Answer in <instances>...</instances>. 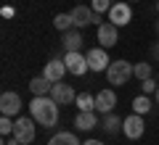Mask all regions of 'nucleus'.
<instances>
[{"instance_id":"nucleus-1","label":"nucleus","mask_w":159,"mask_h":145,"mask_svg":"<svg viewBox=\"0 0 159 145\" xmlns=\"http://www.w3.org/2000/svg\"><path fill=\"white\" fill-rule=\"evenodd\" d=\"M29 113L40 127H56L58 124V103L53 100L51 95H34L29 103Z\"/></svg>"},{"instance_id":"nucleus-2","label":"nucleus","mask_w":159,"mask_h":145,"mask_svg":"<svg viewBox=\"0 0 159 145\" xmlns=\"http://www.w3.org/2000/svg\"><path fill=\"white\" fill-rule=\"evenodd\" d=\"M133 66L135 63H130V61H111L109 63V69H106V79H109V84H114V87H122V84H127L130 82V77H133Z\"/></svg>"},{"instance_id":"nucleus-3","label":"nucleus","mask_w":159,"mask_h":145,"mask_svg":"<svg viewBox=\"0 0 159 145\" xmlns=\"http://www.w3.org/2000/svg\"><path fill=\"white\" fill-rule=\"evenodd\" d=\"M69 13H72V19H74V29H85V27H90V24H103L101 13H96L90 6H74Z\"/></svg>"},{"instance_id":"nucleus-4","label":"nucleus","mask_w":159,"mask_h":145,"mask_svg":"<svg viewBox=\"0 0 159 145\" xmlns=\"http://www.w3.org/2000/svg\"><path fill=\"white\" fill-rule=\"evenodd\" d=\"M143 129H146V124H143V116H141V113H130V116L122 119V134H125L127 140L143 137Z\"/></svg>"},{"instance_id":"nucleus-5","label":"nucleus","mask_w":159,"mask_h":145,"mask_svg":"<svg viewBox=\"0 0 159 145\" xmlns=\"http://www.w3.org/2000/svg\"><path fill=\"white\" fill-rule=\"evenodd\" d=\"M34 132H37V129H34V119L32 116H19L16 119V127H13V137L19 140V143H32L34 140Z\"/></svg>"},{"instance_id":"nucleus-6","label":"nucleus","mask_w":159,"mask_h":145,"mask_svg":"<svg viewBox=\"0 0 159 145\" xmlns=\"http://www.w3.org/2000/svg\"><path fill=\"white\" fill-rule=\"evenodd\" d=\"M0 111H3V116H19V111H21V98H19V92L6 90V92L0 95Z\"/></svg>"},{"instance_id":"nucleus-7","label":"nucleus","mask_w":159,"mask_h":145,"mask_svg":"<svg viewBox=\"0 0 159 145\" xmlns=\"http://www.w3.org/2000/svg\"><path fill=\"white\" fill-rule=\"evenodd\" d=\"M85 58H88V66H90V71H106L109 69V53H106V48H93V50H88L85 53Z\"/></svg>"},{"instance_id":"nucleus-8","label":"nucleus","mask_w":159,"mask_h":145,"mask_svg":"<svg viewBox=\"0 0 159 145\" xmlns=\"http://www.w3.org/2000/svg\"><path fill=\"white\" fill-rule=\"evenodd\" d=\"M64 63H66V69H69V74H74V77H82V74H88L90 71V66H88V58L82 56V53H66L64 56Z\"/></svg>"},{"instance_id":"nucleus-9","label":"nucleus","mask_w":159,"mask_h":145,"mask_svg":"<svg viewBox=\"0 0 159 145\" xmlns=\"http://www.w3.org/2000/svg\"><path fill=\"white\" fill-rule=\"evenodd\" d=\"M96 37H98V42H101V48H114V45H117V40H119V34H117V24H111V21L98 24Z\"/></svg>"},{"instance_id":"nucleus-10","label":"nucleus","mask_w":159,"mask_h":145,"mask_svg":"<svg viewBox=\"0 0 159 145\" xmlns=\"http://www.w3.org/2000/svg\"><path fill=\"white\" fill-rule=\"evenodd\" d=\"M130 19H133V8L127 6V3H114L111 6V11H109V21L111 24H117V27H127L130 24Z\"/></svg>"},{"instance_id":"nucleus-11","label":"nucleus","mask_w":159,"mask_h":145,"mask_svg":"<svg viewBox=\"0 0 159 145\" xmlns=\"http://www.w3.org/2000/svg\"><path fill=\"white\" fill-rule=\"evenodd\" d=\"M51 98L58 103V106H69V103L77 100V92L72 90V84H64V82H56L51 87Z\"/></svg>"},{"instance_id":"nucleus-12","label":"nucleus","mask_w":159,"mask_h":145,"mask_svg":"<svg viewBox=\"0 0 159 145\" xmlns=\"http://www.w3.org/2000/svg\"><path fill=\"white\" fill-rule=\"evenodd\" d=\"M64 74H69V69H66V63H64V58H51V61L45 63V69H43V77H48L53 84L61 82Z\"/></svg>"},{"instance_id":"nucleus-13","label":"nucleus","mask_w":159,"mask_h":145,"mask_svg":"<svg viewBox=\"0 0 159 145\" xmlns=\"http://www.w3.org/2000/svg\"><path fill=\"white\" fill-rule=\"evenodd\" d=\"M82 32L80 29H69V32H61V45H64V50L66 53H77L82 50Z\"/></svg>"},{"instance_id":"nucleus-14","label":"nucleus","mask_w":159,"mask_h":145,"mask_svg":"<svg viewBox=\"0 0 159 145\" xmlns=\"http://www.w3.org/2000/svg\"><path fill=\"white\" fill-rule=\"evenodd\" d=\"M117 106V92L114 90H101L96 95V111L98 113H111Z\"/></svg>"},{"instance_id":"nucleus-15","label":"nucleus","mask_w":159,"mask_h":145,"mask_svg":"<svg viewBox=\"0 0 159 145\" xmlns=\"http://www.w3.org/2000/svg\"><path fill=\"white\" fill-rule=\"evenodd\" d=\"M74 127L80 132H90V129L98 127V111H80L74 116Z\"/></svg>"},{"instance_id":"nucleus-16","label":"nucleus","mask_w":159,"mask_h":145,"mask_svg":"<svg viewBox=\"0 0 159 145\" xmlns=\"http://www.w3.org/2000/svg\"><path fill=\"white\" fill-rule=\"evenodd\" d=\"M51 87H53V82L48 77H34L29 82V92L32 95H51Z\"/></svg>"},{"instance_id":"nucleus-17","label":"nucleus","mask_w":159,"mask_h":145,"mask_svg":"<svg viewBox=\"0 0 159 145\" xmlns=\"http://www.w3.org/2000/svg\"><path fill=\"white\" fill-rule=\"evenodd\" d=\"M48 145H82V143L77 140L74 132H58V134H53V137L48 140Z\"/></svg>"},{"instance_id":"nucleus-18","label":"nucleus","mask_w":159,"mask_h":145,"mask_svg":"<svg viewBox=\"0 0 159 145\" xmlns=\"http://www.w3.org/2000/svg\"><path fill=\"white\" fill-rule=\"evenodd\" d=\"M101 127L106 129L109 134H117L119 129H122V119H119L117 113H103V122H101Z\"/></svg>"},{"instance_id":"nucleus-19","label":"nucleus","mask_w":159,"mask_h":145,"mask_svg":"<svg viewBox=\"0 0 159 145\" xmlns=\"http://www.w3.org/2000/svg\"><path fill=\"white\" fill-rule=\"evenodd\" d=\"M74 103H77L80 111H96V95H90V92H80Z\"/></svg>"},{"instance_id":"nucleus-20","label":"nucleus","mask_w":159,"mask_h":145,"mask_svg":"<svg viewBox=\"0 0 159 145\" xmlns=\"http://www.w3.org/2000/svg\"><path fill=\"white\" fill-rule=\"evenodd\" d=\"M53 27H56L58 32H69V29H74V19H72V13H58V16L53 19Z\"/></svg>"},{"instance_id":"nucleus-21","label":"nucleus","mask_w":159,"mask_h":145,"mask_svg":"<svg viewBox=\"0 0 159 145\" xmlns=\"http://www.w3.org/2000/svg\"><path fill=\"white\" fill-rule=\"evenodd\" d=\"M151 111V100H148V95H138L135 100H133V113H148Z\"/></svg>"},{"instance_id":"nucleus-22","label":"nucleus","mask_w":159,"mask_h":145,"mask_svg":"<svg viewBox=\"0 0 159 145\" xmlns=\"http://www.w3.org/2000/svg\"><path fill=\"white\" fill-rule=\"evenodd\" d=\"M133 77H138L143 82V79H148V77H154V69H151V63H135V66H133Z\"/></svg>"},{"instance_id":"nucleus-23","label":"nucleus","mask_w":159,"mask_h":145,"mask_svg":"<svg viewBox=\"0 0 159 145\" xmlns=\"http://www.w3.org/2000/svg\"><path fill=\"white\" fill-rule=\"evenodd\" d=\"M111 6H114L111 0H93V3H90V8L96 13H109V11H111Z\"/></svg>"},{"instance_id":"nucleus-24","label":"nucleus","mask_w":159,"mask_h":145,"mask_svg":"<svg viewBox=\"0 0 159 145\" xmlns=\"http://www.w3.org/2000/svg\"><path fill=\"white\" fill-rule=\"evenodd\" d=\"M13 127H16L13 116H3V119H0V132L6 134V137H8V134H13Z\"/></svg>"},{"instance_id":"nucleus-25","label":"nucleus","mask_w":159,"mask_h":145,"mask_svg":"<svg viewBox=\"0 0 159 145\" xmlns=\"http://www.w3.org/2000/svg\"><path fill=\"white\" fill-rule=\"evenodd\" d=\"M157 87H159V82H157L154 77H148V79H143V82H141L143 95H148V92H157Z\"/></svg>"},{"instance_id":"nucleus-26","label":"nucleus","mask_w":159,"mask_h":145,"mask_svg":"<svg viewBox=\"0 0 159 145\" xmlns=\"http://www.w3.org/2000/svg\"><path fill=\"white\" fill-rule=\"evenodd\" d=\"M13 13H16V11H13V8H8V6H6V8H3V16H6V19H11V16H13Z\"/></svg>"},{"instance_id":"nucleus-27","label":"nucleus","mask_w":159,"mask_h":145,"mask_svg":"<svg viewBox=\"0 0 159 145\" xmlns=\"http://www.w3.org/2000/svg\"><path fill=\"white\" fill-rule=\"evenodd\" d=\"M151 58H157V61H159V42L151 48Z\"/></svg>"},{"instance_id":"nucleus-28","label":"nucleus","mask_w":159,"mask_h":145,"mask_svg":"<svg viewBox=\"0 0 159 145\" xmlns=\"http://www.w3.org/2000/svg\"><path fill=\"white\" fill-rule=\"evenodd\" d=\"M82 145H103V143H101V140H93V137H90V140H85Z\"/></svg>"},{"instance_id":"nucleus-29","label":"nucleus","mask_w":159,"mask_h":145,"mask_svg":"<svg viewBox=\"0 0 159 145\" xmlns=\"http://www.w3.org/2000/svg\"><path fill=\"white\" fill-rule=\"evenodd\" d=\"M154 98H157V106H159V87H157V92H154Z\"/></svg>"},{"instance_id":"nucleus-30","label":"nucleus","mask_w":159,"mask_h":145,"mask_svg":"<svg viewBox=\"0 0 159 145\" xmlns=\"http://www.w3.org/2000/svg\"><path fill=\"white\" fill-rule=\"evenodd\" d=\"M157 34H159V21H157Z\"/></svg>"},{"instance_id":"nucleus-31","label":"nucleus","mask_w":159,"mask_h":145,"mask_svg":"<svg viewBox=\"0 0 159 145\" xmlns=\"http://www.w3.org/2000/svg\"><path fill=\"white\" fill-rule=\"evenodd\" d=\"M157 11H159V0H157Z\"/></svg>"},{"instance_id":"nucleus-32","label":"nucleus","mask_w":159,"mask_h":145,"mask_svg":"<svg viewBox=\"0 0 159 145\" xmlns=\"http://www.w3.org/2000/svg\"><path fill=\"white\" fill-rule=\"evenodd\" d=\"M24 145H32V143H24Z\"/></svg>"},{"instance_id":"nucleus-33","label":"nucleus","mask_w":159,"mask_h":145,"mask_svg":"<svg viewBox=\"0 0 159 145\" xmlns=\"http://www.w3.org/2000/svg\"><path fill=\"white\" fill-rule=\"evenodd\" d=\"M157 63H159V61H157Z\"/></svg>"}]
</instances>
